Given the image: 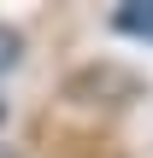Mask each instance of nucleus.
Returning a JSON list of instances; mask_svg holds the SVG:
<instances>
[{"instance_id":"nucleus-1","label":"nucleus","mask_w":153,"mask_h":158,"mask_svg":"<svg viewBox=\"0 0 153 158\" xmlns=\"http://www.w3.org/2000/svg\"><path fill=\"white\" fill-rule=\"evenodd\" d=\"M118 29H130V35H153V0L124 6V12H118Z\"/></svg>"},{"instance_id":"nucleus-2","label":"nucleus","mask_w":153,"mask_h":158,"mask_svg":"<svg viewBox=\"0 0 153 158\" xmlns=\"http://www.w3.org/2000/svg\"><path fill=\"white\" fill-rule=\"evenodd\" d=\"M18 53H24V41H18V35L0 23V70H12V64H18Z\"/></svg>"}]
</instances>
